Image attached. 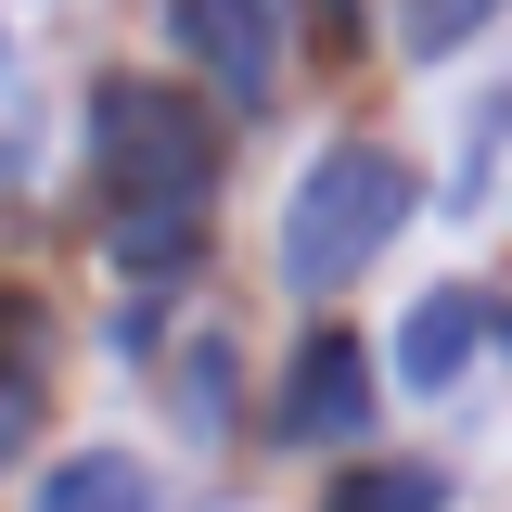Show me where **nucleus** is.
I'll use <instances>...</instances> for the list:
<instances>
[{"instance_id":"nucleus-1","label":"nucleus","mask_w":512,"mask_h":512,"mask_svg":"<svg viewBox=\"0 0 512 512\" xmlns=\"http://www.w3.org/2000/svg\"><path fill=\"white\" fill-rule=\"evenodd\" d=\"M90 167H103V205H116V256L128 269H180L192 231H205V192H218V141L180 90H141V77H103L90 103Z\"/></svg>"},{"instance_id":"nucleus-2","label":"nucleus","mask_w":512,"mask_h":512,"mask_svg":"<svg viewBox=\"0 0 512 512\" xmlns=\"http://www.w3.org/2000/svg\"><path fill=\"white\" fill-rule=\"evenodd\" d=\"M397 218H410V167H397L384 141H320L295 205H282V282H295V295H346V282L397 244Z\"/></svg>"},{"instance_id":"nucleus-3","label":"nucleus","mask_w":512,"mask_h":512,"mask_svg":"<svg viewBox=\"0 0 512 512\" xmlns=\"http://www.w3.org/2000/svg\"><path fill=\"white\" fill-rule=\"evenodd\" d=\"M372 410V359H359V333H308L295 359H282V436L320 448V436H346Z\"/></svg>"},{"instance_id":"nucleus-4","label":"nucleus","mask_w":512,"mask_h":512,"mask_svg":"<svg viewBox=\"0 0 512 512\" xmlns=\"http://www.w3.org/2000/svg\"><path fill=\"white\" fill-rule=\"evenodd\" d=\"M167 39H180V52L205 64L244 116L269 103V52H282V26H269V13H244V0H180V13H167Z\"/></svg>"},{"instance_id":"nucleus-5","label":"nucleus","mask_w":512,"mask_h":512,"mask_svg":"<svg viewBox=\"0 0 512 512\" xmlns=\"http://www.w3.org/2000/svg\"><path fill=\"white\" fill-rule=\"evenodd\" d=\"M39 410H52V320L26 295H0V461H26Z\"/></svg>"},{"instance_id":"nucleus-6","label":"nucleus","mask_w":512,"mask_h":512,"mask_svg":"<svg viewBox=\"0 0 512 512\" xmlns=\"http://www.w3.org/2000/svg\"><path fill=\"white\" fill-rule=\"evenodd\" d=\"M474 346H487V295L436 282V295L410 308V333H397V372H410L423 397H436V384H461V359H474Z\"/></svg>"},{"instance_id":"nucleus-7","label":"nucleus","mask_w":512,"mask_h":512,"mask_svg":"<svg viewBox=\"0 0 512 512\" xmlns=\"http://www.w3.org/2000/svg\"><path fill=\"white\" fill-rule=\"evenodd\" d=\"M39 512H154V474L128 448H77V461L39 474Z\"/></svg>"},{"instance_id":"nucleus-8","label":"nucleus","mask_w":512,"mask_h":512,"mask_svg":"<svg viewBox=\"0 0 512 512\" xmlns=\"http://www.w3.org/2000/svg\"><path fill=\"white\" fill-rule=\"evenodd\" d=\"M448 487H436V461H372V474H346L320 512H436Z\"/></svg>"},{"instance_id":"nucleus-9","label":"nucleus","mask_w":512,"mask_h":512,"mask_svg":"<svg viewBox=\"0 0 512 512\" xmlns=\"http://www.w3.org/2000/svg\"><path fill=\"white\" fill-rule=\"evenodd\" d=\"M26 154H39V90H26V52L0 39V180H13Z\"/></svg>"},{"instance_id":"nucleus-10","label":"nucleus","mask_w":512,"mask_h":512,"mask_svg":"<svg viewBox=\"0 0 512 512\" xmlns=\"http://www.w3.org/2000/svg\"><path fill=\"white\" fill-rule=\"evenodd\" d=\"M474 26H487V0H423V13H410V52H448V39H474Z\"/></svg>"}]
</instances>
